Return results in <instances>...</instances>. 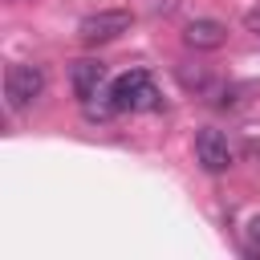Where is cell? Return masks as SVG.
Masks as SVG:
<instances>
[{"mask_svg": "<svg viewBox=\"0 0 260 260\" xmlns=\"http://www.w3.org/2000/svg\"><path fill=\"white\" fill-rule=\"evenodd\" d=\"M183 41H187L191 49H199V53H211V49H219V45L228 41V28H223L219 20H191V24L183 28Z\"/></svg>", "mask_w": 260, "mask_h": 260, "instance_id": "8992f818", "label": "cell"}, {"mask_svg": "<svg viewBox=\"0 0 260 260\" xmlns=\"http://www.w3.org/2000/svg\"><path fill=\"white\" fill-rule=\"evenodd\" d=\"M195 158H199V167H203V171H211V175L228 171V167H232L228 138H223L219 130H211V126H203V130L195 134Z\"/></svg>", "mask_w": 260, "mask_h": 260, "instance_id": "277c9868", "label": "cell"}, {"mask_svg": "<svg viewBox=\"0 0 260 260\" xmlns=\"http://www.w3.org/2000/svg\"><path fill=\"white\" fill-rule=\"evenodd\" d=\"M244 28H248V32H256V37H260V8H252V12H248V16H244Z\"/></svg>", "mask_w": 260, "mask_h": 260, "instance_id": "52a82bcc", "label": "cell"}, {"mask_svg": "<svg viewBox=\"0 0 260 260\" xmlns=\"http://www.w3.org/2000/svg\"><path fill=\"white\" fill-rule=\"evenodd\" d=\"M102 81H106V65H102V61H89V57H85V61L73 65V93L81 98V106L93 102V98H102V93H98Z\"/></svg>", "mask_w": 260, "mask_h": 260, "instance_id": "5b68a950", "label": "cell"}, {"mask_svg": "<svg viewBox=\"0 0 260 260\" xmlns=\"http://www.w3.org/2000/svg\"><path fill=\"white\" fill-rule=\"evenodd\" d=\"M122 32H130V12H122V8L89 12V16L77 24L81 45H106V41H114V37H122Z\"/></svg>", "mask_w": 260, "mask_h": 260, "instance_id": "3957f363", "label": "cell"}, {"mask_svg": "<svg viewBox=\"0 0 260 260\" xmlns=\"http://www.w3.org/2000/svg\"><path fill=\"white\" fill-rule=\"evenodd\" d=\"M41 93H45V69L41 65H24V61L8 65V73H4V98H8L12 110L32 106Z\"/></svg>", "mask_w": 260, "mask_h": 260, "instance_id": "7a4b0ae2", "label": "cell"}, {"mask_svg": "<svg viewBox=\"0 0 260 260\" xmlns=\"http://www.w3.org/2000/svg\"><path fill=\"white\" fill-rule=\"evenodd\" d=\"M248 236H252V244H260V215L248 223Z\"/></svg>", "mask_w": 260, "mask_h": 260, "instance_id": "ba28073f", "label": "cell"}, {"mask_svg": "<svg viewBox=\"0 0 260 260\" xmlns=\"http://www.w3.org/2000/svg\"><path fill=\"white\" fill-rule=\"evenodd\" d=\"M110 102H114L118 114H126V110L138 114V110H154L158 106V89H154V81H150L146 69H126L122 77H114Z\"/></svg>", "mask_w": 260, "mask_h": 260, "instance_id": "6da1fadb", "label": "cell"}]
</instances>
